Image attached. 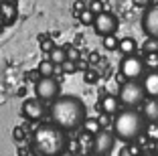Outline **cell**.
<instances>
[{"mask_svg": "<svg viewBox=\"0 0 158 156\" xmlns=\"http://www.w3.org/2000/svg\"><path fill=\"white\" fill-rule=\"evenodd\" d=\"M49 114H51L53 124H57L65 132H71L85 124L87 108L83 99H79L77 95H59L55 101H51Z\"/></svg>", "mask_w": 158, "mask_h": 156, "instance_id": "cell-1", "label": "cell"}, {"mask_svg": "<svg viewBox=\"0 0 158 156\" xmlns=\"http://www.w3.org/2000/svg\"><path fill=\"white\" fill-rule=\"evenodd\" d=\"M31 150L39 156H61L67 150L65 130L57 124H41L31 136Z\"/></svg>", "mask_w": 158, "mask_h": 156, "instance_id": "cell-2", "label": "cell"}, {"mask_svg": "<svg viewBox=\"0 0 158 156\" xmlns=\"http://www.w3.org/2000/svg\"><path fill=\"white\" fill-rule=\"evenodd\" d=\"M146 118L142 112H138L136 108H124L116 114L112 126H114V134L118 140L126 144L136 142L142 134L146 132Z\"/></svg>", "mask_w": 158, "mask_h": 156, "instance_id": "cell-3", "label": "cell"}, {"mask_svg": "<svg viewBox=\"0 0 158 156\" xmlns=\"http://www.w3.org/2000/svg\"><path fill=\"white\" fill-rule=\"evenodd\" d=\"M118 97H120L122 106L126 108H138L146 101V89L144 83L140 81H132V79H126V83L120 85V91H118Z\"/></svg>", "mask_w": 158, "mask_h": 156, "instance_id": "cell-4", "label": "cell"}, {"mask_svg": "<svg viewBox=\"0 0 158 156\" xmlns=\"http://www.w3.org/2000/svg\"><path fill=\"white\" fill-rule=\"evenodd\" d=\"M120 73L126 79H132V81H140V79L146 75V63L142 57L138 55H126L120 63Z\"/></svg>", "mask_w": 158, "mask_h": 156, "instance_id": "cell-5", "label": "cell"}, {"mask_svg": "<svg viewBox=\"0 0 158 156\" xmlns=\"http://www.w3.org/2000/svg\"><path fill=\"white\" fill-rule=\"evenodd\" d=\"M91 27H93V31L98 32L99 37H107V35H116L120 23H118V16L114 12L103 10V12L95 14V20H93Z\"/></svg>", "mask_w": 158, "mask_h": 156, "instance_id": "cell-6", "label": "cell"}, {"mask_svg": "<svg viewBox=\"0 0 158 156\" xmlns=\"http://www.w3.org/2000/svg\"><path fill=\"white\" fill-rule=\"evenodd\" d=\"M35 91H37V97L43 101H55L59 97V81L55 77H41L37 83H35Z\"/></svg>", "mask_w": 158, "mask_h": 156, "instance_id": "cell-7", "label": "cell"}, {"mask_svg": "<svg viewBox=\"0 0 158 156\" xmlns=\"http://www.w3.org/2000/svg\"><path fill=\"white\" fill-rule=\"evenodd\" d=\"M116 146V134L110 132V130H99L95 136H93L91 148L95 154H110Z\"/></svg>", "mask_w": 158, "mask_h": 156, "instance_id": "cell-8", "label": "cell"}, {"mask_svg": "<svg viewBox=\"0 0 158 156\" xmlns=\"http://www.w3.org/2000/svg\"><path fill=\"white\" fill-rule=\"evenodd\" d=\"M47 114V106H45V101L39 99L37 95L35 97H28V99L23 101V116L27 120H41L43 116Z\"/></svg>", "mask_w": 158, "mask_h": 156, "instance_id": "cell-9", "label": "cell"}, {"mask_svg": "<svg viewBox=\"0 0 158 156\" xmlns=\"http://www.w3.org/2000/svg\"><path fill=\"white\" fill-rule=\"evenodd\" d=\"M142 28H144L146 37L158 39V4L146 8L144 16H142Z\"/></svg>", "mask_w": 158, "mask_h": 156, "instance_id": "cell-10", "label": "cell"}, {"mask_svg": "<svg viewBox=\"0 0 158 156\" xmlns=\"http://www.w3.org/2000/svg\"><path fill=\"white\" fill-rule=\"evenodd\" d=\"M120 106H122L120 97L112 95V93H106V95L99 99V110H102L103 114H107V116H116L118 112H120Z\"/></svg>", "mask_w": 158, "mask_h": 156, "instance_id": "cell-11", "label": "cell"}, {"mask_svg": "<svg viewBox=\"0 0 158 156\" xmlns=\"http://www.w3.org/2000/svg\"><path fill=\"white\" fill-rule=\"evenodd\" d=\"M142 83H144L146 95H148V97H156V99H158V69H154V71H146V75L142 77Z\"/></svg>", "mask_w": 158, "mask_h": 156, "instance_id": "cell-12", "label": "cell"}, {"mask_svg": "<svg viewBox=\"0 0 158 156\" xmlns=\"http://www.w3.org/2000/svg\"><path fill=\"white\" fill-rule=\"evenodd\" d=\"M142 114H144L146 122H150V124H158V99H156V97H150L148 101L142 103Z\"/></svg>", "mask_w": 158, "mask_h": 156, "instance_id": "cell-13", "label": "cell"}, {"mask_svg": "<svg viewBox=\"0 0 158 156\" xmlns=\"http://www.w3.org/2000/svg\"><path fill=\"white\" fill-rule=\"evenodd\" d=\"M118 51H120L124 57L126 55H136V51H138V43H136L132 37H124V39H120Z\"/></svg>", "mask_w": 158, "mask_h": 156, "instance_id": "cell-14", "label": "cell"}, {"mask_svg": "<svg viewBox=\"0 0 158 156\" xmlns=\"http://www.w3.org/2000/svg\"><path fill=\"white\" fill-rule=\"evenodd\" d=\"M0 16H2V20L6 24L12 23L16 19V6H14V2H2L0 4Z\"/></svg>", "mask_w": 158, "mask_h": 156, "instance_id": "cell-15", "label": "cell"}, {"mask_svg": "<svg viewBox=\"0 0 158 156\" xmlns=\"http://www.w3.org/2000/svg\"><path fill=\"white\" fill-rule=\"evenodd\" d=\"M55 69H57V65L51 59H43L39 63V75L41 77H53L55 75Z\"/></svg>", "mask_w": 158, "mask_h": 156, "instance_id": "cell-16", "label": "cell"}, {"mask_svg": "<svg viewBox=\"0 0 158 156\" xmlns=\"http://www.w3.org/2000/svg\"><path fill=\"white\" fill-rule=\"evenodd\" d=\"M49 59H51L55 65H63L69 57H67V51L65 49H61V47H53V49L49 51Z\"/></svg>", "mask_w": 158, "mask_h": 156, "instance_id": "cell-17", "label": "cell"}, {"mask_svg": "<svg viewBox=\"0 0 158 156\" xmlns=\"http://www.w3.org/2000/svg\"><path fill=\"white\" fill-rule=\"evenodd\" d=\"M83 128H85V132H87V134H93V136H95L99 130H103L102 128V122H99V120H93V118H87V120H85Z\"/></svg>", "mask_w": 158, "mask_h": 156, "instance_id": "cell-18", "label": "cell"}, {"mask_svg": "<svg viewBox=\"0 0 158 156\" xmlns=\"http://www.w3.org/2000/svg\"><path fill=\"white\" fill-rule=\"evenodd\" d=\"M144 63H146V69H148V71L158 69V53H146L144 55Z\"/></svg>", "mask_w": 158, "mask_h": 156, "instance_id": "cell-19", "label": "cell"}, {"mask_svg": "<svg viewBox=\"0 0 158 156\" xmlns=\"http://www.w3.org/2000/svg\"><path fill=\"white\" fill-rule=\"evenodd\" d=\"M79 20H81V23H85V24H93V20H95V12H93L91 8L81 10V12H79Z\"/></svg>", "mask_w": 158, "mask_h": 156, "instance_id": "cell-20", "label": "cell"}, {"mask_svg": "<svg viewBox=\"0 0 158 156\" xmlns=\"http://www.w3.org/2000/svg\"><path fill=\"white\" fill-rule=\"evenodd\" d=\"M118 45H120V41L116 39V35H107V37H103V47L110 51H116Z\"/></svg>", "mask_w": 158, "mask_h": 156, "instance_id": "cell-21", "label": "cell"}, {"mask_svg": "<svg viewBox=\"0 0 158 156\" xmlns=\"http://www.w3.org/2000/svg\"><path fill=\"white\" fill-rule=\"evenodd\" d=\"M144 53H158V39H150L144 43Z\"/></svg>", "mask_w": 158, "mask_h": 156, "instance_id": "cell-22", "label": "cell"}, {"mask_svg": "<svg viewBox=\"0 0 158 156\" xmlns=\"http://www.w3.org/2000/svg\"><path fill=\"white\" fill-rule=\"evenodd\" d=\"M120 156H142V154L138 152V148H136V146H126L124 150L120 152Z\"/></svg>", "mask_w": 158, "mask_h": 156, "instance_id": "cell-23", "label": "cell"}, {"mask_svg": "<svg viewBox=\"0 0 158 156\" xmlns=\"http://www.w3.org/2000/svg\"><path fill=\"white\" fill-rule=\"evenodd\" d=\"M89 8H91V10H93V12H95V14L103 12V8H102V2H99V0H93V2H91V6H89Z\"/></svg>", "mask_w": 158, "mask_h": 156, "instance_id": "cell-24", "label": "cell"}, {"mask_svg": "<svg viewBox=\"0 0 158 156\" xmlns=\"http://www.w3.org/2000/svg\"><path fill=\"white\" fill-rule=\"evenodd\" d=\"M67 57H69V61H75V59H77V51L69 49V51H67Z\"/></svg>", "mask_w": 158, "mask_h": 156, "instance_id": "cell-25", "label": "cell"}, {"mask_svg": "<svg viewBox=\"0 0 158 156\" xmlns=\"http://www.w3.org/2000/svg\"><path fill=\"white\" fill-rule=\"evenodd\" d=\"M63 65H65V69H67V71H73V69H75V65H73V63H67V61H65Z\"/></svg>", "mask_w": 158, "mask_h": 156, "instance_id": "cell-26", "label": "cell"}, {"mask_svg": "<svg viewBox=\"0 0 158 156\" xmlns=\"http://www.w3.org/2000/svg\"><path fill=\"white\" fill-rule=\"evenodd\" d=\"M43 49H45V51H51V49H53V45L47 41V43H43Z\"/></svg>", "mask_w": 158, "mask_h": 156, "instance_id": "cell-27", "label": "cell"}, {"mask_svg": "<svg viewBox=\"0 0 158 156\" xmlns=\"http://www.w3.org/2000/svg\"><path fill=\"white\" fill-rule=\"evenodd\" d=\"M14 136H16V138H23L24 134H23V130H20V128H16V130H14Z\"/></svg>", "mask_w": 158, "mask_h": 156, "instance_id": "cell-28", "label": "cell"}, {"mask_svg": "<svg viewBox=\"0 0 158 156\" xmlns=\"http://www.w3.org/2000/svg\"><path fill=\"white\" fill-rule=\"evenodd\" d=\"M142 156H158V154H156V152L152 150V152H144V154H142Z\"/></svg>", "mask_w": 158, "mask_h": 156, "instance_id": "cell-29", "label": "cell"}, {"mask_svg": "<svg viewBox=\"0 0 158 156\" xmlns=\"http://www.w3.org/2000/svg\"><path fill=\"white\" fill-rule=\"evenodd\" d=\"M154 152H156V154H158V140H156V142H154Z\"/></svg>", "mask_w": 158, "mask_h": 156, "instance_id": "cell-30", "label": "cell"}, {"mask_svg": "<svg viewBox=\"0 0 158 156\" xmlns=\"http://www.w3.org/2000/svg\"><path fill=\"white\" fill-rule=\"evenodd\" d=\"M89 156H107V154H95V152H91Z\"/></svg>", "mask_w": 158, "mask_h": 156, "instance_id": "cell-31", "label": "cell"}, {"mask_svg": "<svg viewBox=\"0 0 158 156\" xmlns=\"http://www.w3.org/2000/svg\"><path fill=\"white\" fill-rule=\"evenodd\" d=\"M4 2H14V0H4Z\"/></svg>", "mask_w": 158, "mask_h": 156, "instance_id": "cell-32", "label": "cell"}]
</instances>
